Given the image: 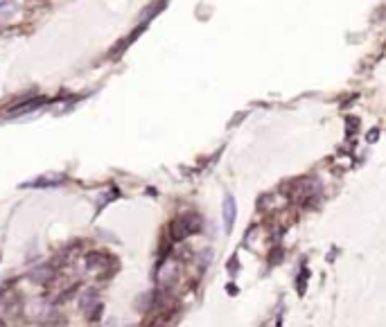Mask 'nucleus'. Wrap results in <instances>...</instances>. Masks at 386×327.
I'll return each instance as SVG.
<instances>
[{"label":"nucleus","instance_id":"1","mask_svg":"<svg viewBox=\"0 0 386 327\" xmlns=\"http://www.w3.org/2000/svg\"><path fill=\"white\" fill-rule=\"evenodd\" d=\"M201 228V219L197 217V214H181V217H176L174 219V223H172V239L174 241H181V239H185L187 235H195L197 230Z\"/></svg>","mask_w":386,"mask_h":327},{"label":"nucleus","instance_id":"3","mask_svg":"<svg viewBox=\"0 0 386 327\" xmlns=\"http://www.w3.org/2000/svg\"><path fill=\"white\" fill-rule=\"evenodd\" d=\"M104 264H111V257L104 253H91L86 257V266L91 268V271H95V268H102Z\"/></svg>","mask_w":386,"mask_h":327},{"label":"nucleus","instance_id":"4","mask_svg":"<svg viewBox=\"0 0 386 327\" xmlns=\"http://www.w3.org/2000/svg\"><path fill=\"white\" fill-rule=\"evenodd\" d=\"M30 277H32V280H37V282H50L52 277H55V268L39 266V268H34V271L30 273Z\"/></svg>","mask_w":386,"mask_h":327},{"label":"nucleus","instance_id":"2","mask_svg":"<svg viewBox=\"0 0 386 327\" xmlns=\"http://www.w3.org/2000/svg\"><path fill=\"white\" fill-rule=\"evenodd\" d=\"M233 223H235V199L228 194L224 199V226H226V232L233 230Z\"/></svg>","mask_w":386,"mask_h":327}]
</instances>
